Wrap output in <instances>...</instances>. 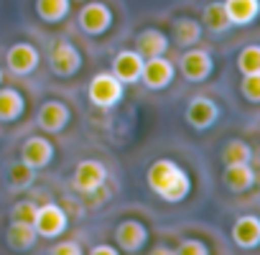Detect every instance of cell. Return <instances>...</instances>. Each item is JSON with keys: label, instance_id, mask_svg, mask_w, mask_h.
Segmentation results:
<instances>
[{"label": "cell", "instance_id": "1", "mask_svg": "<svg viewBox=\"0 0 260 255\" xmlns=\"http://www.w3.org/2000/svg\"><path fill=\"white\" fill-rule=\"evenodd\" d=\"M146 179H148V186L169 204H179L189 197V189H191V181L186 176V171L174 164L171 158H158L148 166L146 171Z\"/></svg>", "mask_w": 260, "mask_h": 255}, {"label": "cell", "instance_id": "5", "mask_svg": "<svg viewBox=\"0 0 260 255\" xmlns=\"http://www.w3.org/2000/svg\"><path fill=\"white\" fill-rule=\"evenodd\" d=\"M174 64L161 54V56H151V59H143V69H141V82L148 87V89H166L171 82H174Z\"/></svg>", "mask_w": 260, "mask_h": 255}, {"label": "cell", "instance_id": "10", "mask_svg": "<svg viewBox=\"0 0 260 255\" xmlns=\"http://www.w3.org/2000/svg\"><path fill=\"white\" fill-rule=\"evenodd\" d=\"M51 158H54V146H51V141L49 138H44V136H31L26 143H23V148H21V161L23 164H28L31 169H46L49 164H51Z\"/></svg>", "mask_w": 260, "mask_h": 255}, {"label": "cell", "instance_id": "15", "mask_svg": "<svg viewBox=\"0 0 260 255\" xmlns=\"http://www.w3.org/2000/svg\"><path fill=\"white\" fill-rule=\"evenodd\" d=\"M222 181L230 192L235 194H242L247 189H252L255 184V169L250 164H227L224 166V174H222Z\"/></svg>", "mask_w": 260, "mask_h": 255}, {"label": "cell", "instance_id": "22", "mask_svg": "<svg viewBox=\"0 0 260 255\" xmlns=\"http://www.w3.org/2000/svg\"><path fill=\"white\" fill-rule=\"evenodd\" d=\"M72 0H36V13L44 23H59L69 16Z\"/></svg>", "mask_w": 260, "mask_h": 255}, {"label": "cell", "instance_id": "7", "mask_svg": "<svg viewBox=\"0 0 260 255\" xmlns=\"http://www.w3.org/2000/svg\"><path fill=\"white\" fill-rule=\"evenodd\" d=\"M179 69H181V77L186 82H204L212 74L214 61H212V56L204 49H191L189 46L184 51V56L179 59Z\"/></svg>", "mask_w": 260, "mask_h": 255}, {"label": "cell", "instance_id": "6", "mask_svg": "<svg viewBox=\"0 0 260 255\" xmlns=\"http://www.w3.org/2000/svg\"><path fill=\"white\" fill-rule=\"evenodd\" d=\"M77 23L84 34L89 36H102L110 26H112V11L105 6V3H87L82 6L79 16H77Z\"/></svg>", "mask_w": 260, "mask_h": 255}, {"label": "cell", "instance_id": "2", "mask_svg": "<svg viewBox=\"0 0 260 255\" xmlns=\"http://www.w3.org/2000/svg\"><path fill=\"white\" fill-rule=\"evenodd\" d=\"M87 94H89V102L94 107H112L122 100V82L112 72H100L92 77Z\"/></svg>", "mask_w": 260, "mask_h": 255}, {"label": "cell", "instance_id": "25", "mask_svg": "<svg viewBox=\"0 0 260 255\" xmlns=\"http://www.w3.org/2000/svg\"><path fill=\"white\" fill-rule=\"evenodd\" d=\"M250 158H252V148L245 141H230L222 151L224 164H250Z\"/></svg>", "mask_w": 260, "mask_h": 255}, {"label": "cell", "instance_id": "30", "mask_svg": "<svg viewBox=\"0 0 260 255\" xmlns=\"http://www.w3.org/2000/svg\"><path fill=\"white\" fill-rule=\"evenodd\" d=\"M49 252H51V255H79V252H82V247H79V242H74V240H67V242H59V245H54Z\"/></svg>", "mask_w": 260, "mask_h": 255}, {"label": "cell", "instance_id": "11", "mask_svg": "<svg viewBox=\"0 0 260 255\" xmlns=\"http://www.w3.org/2000/svg\"><path fill=\"white\" fill-rule=\"evenodd\" d=\"M36 122L41 131L46 133H61L67 122H69V107L59 100H49L39 107V115H36Z\"/></svg>", "mask_w": 260, "mask_h": 255}, {"label": "cell", "instance_id": "28", "mask_svg": "<svg viewBox=\"0 0 260 255\" xmlns=\"http://www.w3.org/2000/svg\"><path fill=\"white\" fill-rule=\"evenodd\" d=\"M36 204L34 202H18L13 209H11V219L13 222H28V225H34V217H36Z\"/></svg>", "mask_w": 260, "mask_h": 255}, {"label": "cell", "instance_id": "20", "mask_svg": "<svg viewBox=\"0 0 260 255\" xmlns=\"http://www.w3.org/2000/svg\"><path fill=\"white\" fill-rule=\"evenodd\" d=\"M26 110V100L18 89L13 87H6L0 89V122H13L23 115Z\"/></svg>", "mask_w": 260, "mask_h": 255}, {"label": "cell", "instance_id": "29", "mask_svg": "<svg viewBox=\"0 0 260 255\" xmlns=\"http://www.w3.org/2000/svg\"><path fill=\"white\" fill-rule=\"evenodd\" d=\"M176 252H181V255H207L209 247L202 240H181L179 247H176Z\"/></svg>", "mask_w": 260, "mask_h": 255}, {"label": "cell", "instance_id": "17", "mask_svg": "<svg viewBox=\"0 0 260 255\" xmlns=\"http://www.w3.org/2000/svg\"><path fill=\"white\" fill-rule=\"evenodd\" d=\"M136 51L143 56V59H151V56H161L169 51V39L164 31L158 28H146L138 34L136 39Z\"/></svg>", "mask_w": 260, "mask_h": 255}, {"label": "cell", "instance_id": "3", "mask_svg": "<svg viewBox=\"0 0 260 255\" xmlns=\"http://www.w3.org/2000/svg\"><path fill=\"white\" fill-rule=\"evenodd\" d=\"M49 69L56 77H72L82 69V54L72 41H56L49 49Z\"/></svg>", "mask_w": 260, "mask_h": 255}, {"label": "cell", "instance_id": "32", "mask_svg": "<svg viewBox=\"0 0 260 255\" xmlns=\"http://www.w3.org/2000/svg\"><path fill=\"white\" fill-rule=\"evenodd\" d=\"M0 82H3V72H0Z\"/></svg>", "mask_w": 260, "mask_h": 255}, {"label": "cell", "instance_id": "19", "mask_svg": "<svg viewBox=\"0 0 260 255\" xmlns=\"http://www.w3.org/2000/svg\"><path fill=\"white\" fill-rule=\"evenodd\" d=\"M257 0H224V11L232 26H250L257 18Z\"/></svg>", "mask_w": 260, "mask_h": 255}, {"label": "cell", "instance_id": "23", "mask_svg": "<svg viewBox=\"0 0 260 255\" xmlns=\"http://www.w3.org/2000/svg\"><path fill=\"white\" fill-rule=\"evenodd\" d=\"M202 23L212 31V34H224L232 23L227 18V11H224V3H209L204 11H202Z\"/></svg>", "mask_w": 260, "mask_h": 255}, {"label": "cell", "instance_id": "14", "mask_svg": "<svg viewBox=\"0 0 260 255\" xmlns=\"http://www.w3.org/2000/svg\"><path fill=\"white\" fill-rule=\"evenodd\" d=\"M141 69H143V56L133 49H125L120 54H115L112 59V74L122 82V84H133L141 79Z\"/></svg>", "mask_w": 260, "mask_h": 255}, {"label": "cell", "instance_id": "18", "mask_svg": "<svg viewBox=\"0 0 260 255\" xmlns=\"http://www.w3.org/2000/svg\"><path fill=\"white\" fill-rule=\"evenodd\" d=\"M36 230H34V225H28V222H13L11 227H8V232H6V242H8V247L11 250H16V252H26V250H31L34 245H36Z\"/></svg>", "mask_w": 260, "mask_h": 255}, {"label": "cell", "instance_id": "27", "mask_svg": "<svg viewBox=\"0 0 260 255\" xmlns=\"http://www.w3.org/2000/svg\"><path fill=\"white\" fill-rule=\"evenodd\" d=\"M240 89H242V97L250 105H257L260 102V74H245Z\"/></svg>", "mask_w": 260, "mask_h": 255}, {"label": "cell", "instance_id": "31", "mask_svg": "<svg viewBox=\"0 0 260 255\" xmlns=\"http://www.w3.org/2000/svg\"><path fill=\"white\" fill-rule=\"evenodd\" d=\"M89 255H117V247H112V245H94L89 250Z\"/></svg>", "mask_w": 260, "mask_h": 255}, {"label": "cell", "instance_id": "16", "mask_svg": "<svg viewBox=\"0 0 260 255\" xmlns=\"http://www.w3.org/2000/svg\"><path fill=\"white\" fill-rule=\"evenodd\" d=\"M232 240H235L237 247H247V250L257 247V242H260V219L255 214H245V217L235 219Z\"/></svg>", "mask_w": 260, "mask_h": 255}, {"label": "cell", "instance_id": "26", "mask_svg": "<svg viewBox=\"0 0 260 255\" xmlns=\"http://www.w3.org/2000/svg\"><path fill=\"white\" fill-rule=\"evenodd\" d=\"M237 69L242 74H260V49L255 44L245 46L237 56Z\"/></svg>", "mask_w": 260, "mask_h": 255}, {"label": "cell", "instance_id": "13", "mask_svg": "<svg viewBox=\"0 0 260 255\" xmlns=\"http://www.w3.org/2000/svg\"><path fill=\"white\" fill-rule=\"evenodd\" d=\"M6 64L16 77H26L39 67V51L31 44H13L6 54Z\"/></svg>", "mask_w": 260, "mask_h": 255}, {"label": "cell", "instance_id": "21", "mask_svg": "<svg viewBox=\"0 0 260 255\" xmlns=\"http://www.w3.org/2000/svg\"><path fill=\"white\" fill-rule=\"evenodd\" d=\"M171 34H174L176 46L189 49V46L199 44V39H202V23L194 21V18H179V21H174Z\"/></svg>", "mask_w": 260, "mask_h": 255}, {"label": "cell", "instance_id": "9", "mask_svg": "<svg viewBox=\"0 0 260 255\" xmlns=\"http://www.w3.org/2000/svg\"><path fill=\"white\" fill-rule=\"evenodd\" d=\"M105 181H107V169H105V164H100L94 158L82 161L74 169V176H72V186L77 192H82V194H89L92 189H97Z\"/></svg>", "mask_w": 260, "mask_h": 255}, {"label": "cell", "instance_id": "4", "mask_svg": "<svg viewBox=\"0 0 260 255\" xmlns=\"http://www.w3.org/2000/svg\"><path fill=\"white\" fill-rule=\"evenodd\" d=\"M69 225V217L64 212V207L59 204H44L36 209V217H34V230L39 237H46V240H54L59 237Z\"/></svg>", "mask_w": 260, "mask_h": 255}, {"label": "cell", "instance_id": "24", "mask_svg": "<svg viewBox=\"0 0 260 255\" xmlns=\"http://www.w3.org/2000/svg\"><path fill=\"white\" fill-rule=\"evenodd\" d=\"M34 176H36V169H31L23 161L11 164V169H8V181H11V189L13 192H26L34 184Z\"/></svg>", "mask_w": 260, "mask_h": 255}, {"label": "cell", "instance_id": "8", "mask_svg": "<svg viewBox=\"0 0 260 255\" xmlns=\"http://www.w3.org/2000/svg\"><path fill=\"white\" fill-rule=\"evenodd\" d=\"M184 115H186V122L194 131H207V128H212L214 120L219 117V107L209 97H191Z\"/></svg>", "mask_w": 260, "mask_h": 255}, {"label": "cell", "instance_id": "12", "mask_svg": "<svg viewBox=\"0 0 260 255\" xmlns=\"http://www.w3.org/2000/svg\"><path fill=\"white\" fill-rule=\"evenodd\" d=\"M115 240H117V247H120V250H125V252H138V250L146 245V240H148V230H146V225L138 222V219H125V222L117 225Z\"/></svg>", "mask_w": 260, "mask_h": 255}]
</instances>
